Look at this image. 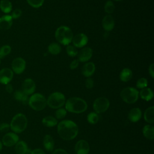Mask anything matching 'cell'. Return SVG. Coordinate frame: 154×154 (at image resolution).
I'll use <instances>...</instances> for the list:
<instances>
[{
	"instance_id": "83f0119b",
	"label": "cell",
	"mask_w": 154,
	"mask_h": 154,
	"mask_svg": "<svg viewBox=\"0 0 154 154\" xmlns=\"http://www.w3.org/2000/svg\"><path fill=\"white\" fill-rule=\"evenodd\" d=\"M0 9L4 13H10L12 10L11 2L8 0H1L0 1Z\"/></svg>"
},
{
	"instance_id": "836d02e7",
	"label": "cell",
	"mask_w": 154,
	"mask_h": 154,
	"mask_svg": "<svg viewBox=\"0 0 154 154\" xmlns=\"http://www.w3.org/2000/svg\"><path fill=\"white\" fill-rule=\"evenodd\" d=\"M67 114V111L66 109L63 108H60L58 109H57L55 112V116L57 119H63V118L65 117V116Z\"/></svg>"
},
{
	"instance_id": "5bb4252c",
	"label": "cell",
	"mask_w": 154,
	"mask_h": 154,
	"mask_svg": "<svg viewBox=\"0 0 154 154\" xmlns=\"http://www.w3.org/2000/svg\"><path fill=\"white\" fill-rule=\"evenodd\" d=\"M78 60L80 62H87L91 59L93 55V50L89 47H85L78 52Z\"/></svg>"
},
{
	"instance_id": "ffe728a7",
	"label": "cell",
	"mask_w": 154,
	"mask_h": 154,
	"mask_svg": "<svg viewBox=\"0 0 154 154\" xmlns=\"http://www.w3.org/2000/svg\"><path fill=\"white\" fill-rule=\"evenodd\" d=\"M14 146L15 152L17 154H28L30 152L27 144L24 141H19Z\"/></svg>"
},
{
	"instance_id": "4dcf8cb0",
	"label": "cell",
	"mask_w": 154,
	"mask_h": 154,
	"mask_svg": "<svg viewBox=\"0 0 154 154\" xmlns=\"http://www.w3.org/2000/svg\"><path fill=\"white\" fill-rule=\"evenodd\" d=\"M115 5L111 1H108L106 2L104 5V10L108 14H111L115 10Z\"/></svg>"
},
{
	"instance_id": "f6af8a7d",
	"label": "cell",
	"mask_w": 154,
	"mask_h": 154,
	"mask_svg": "<svg viewBox=\"0 0 154 154\" xmlns=\"http://www.w3.org/2000/svg\"><path fill=\"white\" fill-rule=\"evenodd\" d=\"M2 141L0 140V151L2 150Z\"/></svg>"
},
{
	"instance_id": "9a60e30c",
	"label": "cell",
	"mask_w": 154,
	"mask_h": 154,
	"mask_svg": "<svg viewBox=\"0 0 154 154\" xmlns=\"http://www.w3.org/2000/svg\"><path fill=\"white\" fill-rule=\"evenodd\" d=\"M75 151L76 154H88L90 151V146L84 140H80L75 144Z\"/></svg>"
},
{
	"instance_id": "484cf974",
	"label": "cell",
	"mask_w": 154,
	"mask_h": 154,
	"mask_svg": "<svg viewBox=\"0 0 154 154\" xmlns=\"http://www.w3.org/2000/svg\"><path fill=\"white\" fill-rule=\"evenodd\" d=\"M132 77V72L128 68L123 69L120 73V79L123 82H128L131 79Z\"/></svg>"
},
{
	"instance_id": "603a6c76",
	"label": "cell",
	"mask_w": 154,
	"mask_h": 154,
	"mask_svg": "<svg viewBox=\"0 0 154 154\" xmlns=\"http://www.w3.org/2000/svg\"><path fill=\"white\" fill-rule=\"evenodd\" d=\"M143 134L148 140L154 138V127L152 125H146L143 128Z\"/></svg>"
},
{
	"instance_id": "f546056e",
	"label": "cell",
	"mask_w": 154,
	"mask_h": 154,
	"mask_svg": "<svg viewBox=\"0 0 154 154\" xmlns=\"http://www.w3.org/2000/svg\"><path fill=\"white\" fill-rule=\"evenodd\" d=\"M99 120V115L94 112H90L87 116V121L91 125H94L98 122Z\"/></svg>"
},
{
	"instance_id": "ee69618b",
	"label": "cell",
	"mask_w": 154,
	"mask_h": 154,
	"mask_svg": "<svg viewBox=\"0 0 154 154\" xmlns=\"http://www.w3.org/2000/svg\"><path fill=\"white\" fill-rule=\"evenodd\" d=\"M5 90H6V91H7L8 93H11L13 91V88L12 85L10 84V83L6 84V85H5Z\"/></svg>"
},
{
	"instance_id": "d6986e66",
	"label": "cell",
	"mask_w": 154,
	"mask_h": 154,
	"mask_svg": "<svg viewBox=\"0 0 154 154\" xmlns=\"http://www.w3.org/2000/svg\"><path fill=\"white\" fill-rule=\"evenodd\" d=\"M142 116L141 111L139 108H134L128 113V119L132 122H137L140 120Z\"/></svg>"
},
{
	"instance_id": "9c48e42d",
	"label": "cell",
	"mask_w": 154,
	"mask_h": 154,
	"mask_svg": "<svg viewBox=\"0 0 154 154\" xmlns=\"http://www.w3.org/2000/svg\"><path fill=\"white\" fill-rule=\"evenodd\" d=\"M26 67V62L21 57L14 58L11 63V70L16 74H20L25 70Z\"/></svg>"
},
{
	"instance_id": "8fae6325",
	"label": "cell",
	"mask_w": 154,
	"mask_h": 154,
	"mask_svg": "<svg viewBox=\"0 0 154 154\" xmlns=\"http://www.w3.org/2000/svg\"><path fill=\"white\" fill-rule=\"evenodd\" d=\"M87 36L84 33H79L73 37L72 42L76 48H81L85 46L88 43Z\"/></svg>"
},
{
	"instance_id": "d4e9b609",
	"label": "cell",
	"mask_w": 154,
	"mask_h": 154,
	"mask_svg": "<svg viewBox=\"0 0 154 154\" xmlns=\"http://www.w3.org/2000/svg\"><path fill=\"white\" fill-rule=\"evenodd\" d=\"M14 97L16 100L22 102L23 104L28 103L29 97L28 95L24 93L22 90H16L14 93Z\"/></svg>"
},
{
	"instance_id": "2e32d148",
	"label": "cell",
	"mask_w": 154,
	"mask_h": 154,
	"mask_svg": "<svg viewBox=\"0 0 154 154\" xmlns=\"http://www.w3.org/2000/svg\"><path fill=\"white\" fill-rule=\"evenodd\" d=\"M114 19L110 14L106 15L103 17L102 21V25L103 28L106 31H111L114 27Z\"/></svg>"
},
{
	"instance_id": "d6a6232c",
	"label": "cell",
	"mask_w": 154,
	"mask_h": 154,
	"mask_svg": "<svg viewBox=\"0 0 154 154\" xmlns=\"http://www.w3.org/2000/svg\"><path fill=\"white\" fill-rule=\"evenodd\" d=\"M66 52L69 56L74 57L77 55L78 52L76 47H75L73 45H69L66 47Z\"/></svg>"
},
{
	"instance_id": "1f68e13d",
	"label": "cell",
	"mask_w": 154,
	"mask_h": 154,
	"mask_svg": "<svg viewBox=\"0 0 154 154\" xmlns=\"http://www.w3.org/2000/svg\"><path fill=\"white\" fill-rule=\"evenodd\" d=\"M11 48L10 46L5 45L0 48V58H3L11 52Z\"/></svg>"
},
{
	"instance_id": "b9f144b4",
	"label": "cell",
	"mask_w": 154,
	"mask_h": 154,
	"mask_svg": "<svg viewBox=\"0 0 154 154\" xmlns=\"http://www.w3.org/2000/svg\"><path fill=\"white\" fill-rule=\"evenodd\" d=\"M149 73L150 76L153 78H154V64H151L149 67Z\"/></svg>"
},
{
	"instance_id": "d590c367",
	"label": "cell",
	"mask_w": 154,
	"mask_h": 154,
	"mask_svg": "<svg viewBox=\"0 0 154 154\" xmlns=\"http://www.w3.org/2000/svg\"><path fill=\"white\" fill-rule=\"evenodd\" d=\"M147 80L144 78H141L138 79L136 83V86L138 88H144L147 86Z\"/></svg>"
},
{
	"instance_id": "52a82bcc",
	"label": "cell",
	"mask_w": 154,
	"mask_h": 154,
	"mask_svg": "<svg viewBox=\"0 0 154 154\" xmlns=\"http://www.w3.org/2000/svg\"><path fill=\"white\" fill-rule=\"evenodd\" d=\"M122 99L126 103L131 104L136 102L139 97V91L134 87L124 88L120 92Z\"/></svg>"
},
{
	"instance_id": "44dd1931",
	"label": "cell",
	"mask_w": 154,
	"mask_h": 154,
	"mask_svg": "<svg viewBox=\"0 0 154 154\" xmlns=\"http://www.w3.org/2000/svg\"><path fill=\"white\" fill-rule=\"evenodd\" d=\"M43 144L45 149L49 152L53 150L54 147V141L52 137L50 135H46L44 137Z\"/></svg>"
},
{
	"instance_id": "30bf717a",
	"label": "cell",
	"mask_w": 154,
	"mask_h": 154,
	"mask_svg": "<svg viewBox=\"0 0 154 154\" xmlns=\"http://www.w3.org/2000/svg\"><path fill=\"white\" fill-rule=\"evenodd\" d=\"M19 136L14 132H8L5 134L2 139V144L7 147L14 146L19 140Z\"/></svg>"
},
{
	"instance_id": "7402d4cb",
	"label": "cell",
	"mask_w": 154,
	"mask_h": 154,
	"mask_svg": "<svg viewBox=\"0 0 154 154\" xmlns=\"http://www.w3.org/2000/svg\"><path fill=\"white\" fill-rule=\"evenodd\" d=\"M139 94L140 97L146 101H149L153 97V92L150 88L146 87L142 88L140 91Z\"/></svg>"
},
{
	"instance_id": "ab89813d",
	"label": "cell",
	"mask_w": 154,
	"mask_h": 154,
	"mask_svg": "<svg viewBox=\"0 0 154 154\" xmlns=\"http://www.w3.org/2000/svg\"><path fill=\"white\" fill-rule=\"evenodd\" d=\"M79 61L77 59L73 60L70 64L69 65V67L71 70H75V69H76L79 65Z\"/></svg>"
},
{
	"instance_id": "ac0fdd59",
	"label": "cell",
	"mask_w": 154,
	"mask_h": 154,
	"mask_svg": "<svg viewBox=\"0 0 154 154\" xmlns=\"http://www.w3.org/2000/svg\"><path fill=\"white\" fill-rule=\"evenodd\" d=\"M13 24V19L10 15L5 14L0 17V29L7 30L10 29Z\"/></svg>"
},
{
	"instance_id": "277c9868",
	"label": "cell",
	"mask_w": 154,
	"mask_h": 154,
	"mask_svg": "<svg viewBox=\"0 0 154 154\" xmlns=\"http://www.w3.org/2000/svg\"><path fill=\"white\" fill-rule=\"evenodd\" d=\"M28 124L26 117L22 113L16 114L10 124V129L16 134L21 133L25 130Z\"/></svg>"
},
{
	"instance_id": "bcb514c9",
	"label": "cell",
	"mask_w": 154,
	"mask_h": 154,
	"mask_svg": "<svg viewBox=\"0 0 154 154\" xmlns=\"http://www.w3.org/2000/svg\"><path fill=\"white\" fill-rule=\"evenodd\" d=\"M114 1H122V0H114Z\"/></svg>"
},
{
	"instance_id": "ba28073f",
	"label": "cell",
	"mask_w": 154,
	"mask_h": 154,
	"mask_svg": "<svg viewBox=\"0 0 154 154\" xmlns=\"http://www.w3.org/2000/svg\"><path fill=\"white\" fill-rule=\"evenodd\" d=\"M109 104V101L107 98L105 97H99L96 99L93 102V109L97 114L103 113L108 109Z\"/></svg>"
},
{
	"instance_id": "f35d334b",
	"label": "cell",
	"mask_w": 154,
	"mask_h": 154,
	"mask_svg": "<svg viewBox=\"0 0 154 154\" xmlns=\"http://www.w3.org/2000/svg\"><path fill=\"white\" fill-rule=\"evenodd\" d=\"M10 128V124L7 123H2L0 124V131L1 132H7Z\"/></svg>"
},
{
	"instance_id": "4316f807",
	"label": "cell",
	"mask_w": 154,
	"mask_h": 154,
	"mask_svg": "<svg viewBox=\"0 0 154 154\" xmlns=\"http://www.w3.org/2000/svg\"><path fill=\"white\" fill-rule=\"evenodd\" d=\"M42 122L44 126L48 128L55 126L58 124L57 119L52 116H46L42 119Z\"/></svg>"
},
{
	"instance_id": "6da1fadb",
	"label": "cell",
	"mask_w": 154,
	"mask_h": 154,
	"mask_svg": "<svg viewBox=\"0 0 154 154\" xmlns=\"http://www.w3.org/2000/svg\"><path fill=\"white\" fill-rule=\"evenodd\" d=\"M57 132L62 139L70 141L78 135V127L74 122L64 120L58 123Z\"/></svg>"
},
{
	"instance_id": "8992f818",
	"label": "cell",
	"mask_w": 154,
	"mask_h": 154,
	"mask_svg": "<svg viewBox=\"0 0 154 154\" xmlns=\"http://www.w3.org/2000/svg\"><path fill=\"white\" fill-rule=\"evenodd\" d=\"M66 102L64 95L58 91L51 93L46 100L47 105L52 109H58L61 108Z\"/></svg>"
},
{
	"instance_id": "3957f363",
	"label": "cell",
	"mask_w": 154,
	"mask_h": 154,
	"mask_svg": "<svg viewBox=\"0 0 154 154\" xmlns=\"http://www.w3.org/2000/svg\"><path fill=\"white\" fill-rule=\"evenodd\" d=\"M55 37L58 43L67 46L72 42L73 34L72 29L68 26H60L56 29Z\"/></svg>"
},
{
	"instance_id": "60d3db41",
	"label": "cell",
	"mask_w": 154,
	"mask_h": 154,
	"mask_svg": "<svg viewBox=\"0 0 154 154\" xmlns=\"http://www.w3.org/2000/svg\"><path fill=\"white\" fill-rule=\"evenodd\" d=\"M52 154H68V153L63 149H57L53 151Z\"/></svg>"
},
{
	"instance_id": "e0dca14e",
	"label": "cell",
	"mask_w": 154,
	"mask_h": 154,
	"mask_svg": "<svg viewBox=\"0 0 154 154\" xmlns=\"http://www.w3.org/2000/svg\"><path fill=\"white\" fill-rule=\"evenodd\" d=\"M96 66L93 62H88L84 64L82 68V74L86 78H90L95 72Z\"/></svg>"
},
{
	"instance_id": "74e56055",
	"label": "cell",
	"mask_w": 154,
	"mask_h": 154,
	"mask_svg": "<svg viewBox=\"0 0 154 154\" xmlns=\"http://www.w3.org/2000/svg\"><path fill=\"white\" fill-rule=\"evenodd\" d=\"M85 86L88 89H91L94 86V81L93 79L90 78H87L85 81Z\"/></svg>"
},
{
	"instance_id": "f1b7e54d",
	"label": "cell",
	"mask_w": 154,
	"mask_h": 154,
	"mask_svg": "<svg viewBox=\"0 0 154 154\" xmlns=\"http://www.w3.org/2000/svg\"><path fill=\"white\" fill-rule=\"evenodd\" d=\"M48 50L51 54L56 55L60 53L61 51V47L60 45L57 43H52L48 46Z\"/></svg>"
},
{
	"instance_id": "5b68a950",
	"label": "cell",
	"mask_w": 154,
	"mask_h": 154,
	"mask_svg": "<svg viewBox=\"0 0 154 154\" xmlns=\"http://www.w3.org/2000/svg\"><path fill=\"white\" fill-rule=\"evenodd\" d=\"M29 106L34 110L38 111L43 110L46 106V99L40 93H34L28 100Z\"/></svg>"
},
{
	"instance_id": "7c38bea8",
	"label": "cell",
	"mask_w": 154,
	"mask_h": 154,
	"mask_svg": "<svg viewBox=\"0 0 154 154\" xmlns=\"http://www.w3.org/2000/svg\"><path fill=\"white\" fill-rule=\"evenodd\" d=\"M35 90V82L31 78L25 79L22 84V91L26 95L32 94Z\"/></svg>"
},
{
	"instance_id": "7dc6e473",
	"label": "cell",
	"mask_w": 154,
	"mask_h": 154,
	"mask_svg": "<svg viewBox=\"0 0 154 154\" xmlns=\"http://www.w3.org/2000/svg\"><path fill=\"white\" fill-rule=\"evenodd\" d=\"M0 63H1V60H0Z\"/></svg>"
},
{
	"instance_id": "cb8c5ba5",
	"label": "cell",
	"mask_w": 154,
	"mask_h": 154,
	"mask_svg": "<svg viewBox=\"0 0 154 154\" xmlns=\"http://www.w3.org/2000/svg\"><path fill=\"white\" fill-rule=\"evenodd\" d=\"M144 119L145 121L150 124L154 122V106H152L147 108L144 113Z\"/></svg>"
},
{
	"instance_id": "e575fe53",
	"label": "cell",
	"mask_w": 154,
	"mask_h": 154,
	"mask_svg": "<svg viewBox=\"0 0 154 154\" xmlns=\"http://www.w3.org/2000/svg\"><path fill=\"white\" fill-rule=\"evenodd\" d=\"M28 4L33 8H39L44 3L45 0H26Z\"/></svg>"
},
{
	"instance_id": "7bdbcfd3",
	"label": "cell",
	"mask_w": 154,
	"mask_h": 154,
	"mask_svg": "<svg viewBox=\"0 0 154 154\" xmlns=\"http://www.w3.org/2000/svg\"><path fill=\"white\" fill-rule=\"evenodd\" d=\"M30 154H45V152L41 149H35L31 152Z\"/></svg>"
},
{
	"instance_id": "7a4b0ae2",
	"label": "cell",
	"mask_w": 154,
	"mask_h": 154,
	"mask_svg": "<svg viewBox=\"0 0 154 154\" xmlns=\"http://www.w3.org/2000/svg\"><path fill=\"white\" fill-rule=\"evenodd\" d=\"M64 105L66 111L75 114L85 112L88 107L87 102L82 98L78 97L69 98L66 101Z\"/></svg>"
},
{
	"instance_id": "8d00e7d4",
	"label": "cell",
	"mask_w": 154,
	"mask_h": 154,
	"mask_svg": "<svg viewBox=\"0 0 154 154\" xmlns=\"http://www.w3.org/2000/svg\"><path fill=\"white\" fill-rule=\"evenodd\" d=\"M22 10H20V9H19V8H16L15 10H14L13 11H12V13H11V14L10 15L11 16V17H12V19H18V18H19L20 16H21V15H22Z\"/></svg>"
},
{
	"instance_id": "4fadbf2b",
	"label": "cell",
	"mask_w": 154,
	"mask_h": 154,
	"mask_svg": "<svg viewBox=\"0 0 154 154\" xmlns=\"http://www.w3.org/2000/svg\"><path fill=\"white\" fill-rule=\"evenodd\" d=\"M13 77V72L10 68H4L0 70V83L2 84H7L12 80Z\"/></svg>"
}]
</instances>
